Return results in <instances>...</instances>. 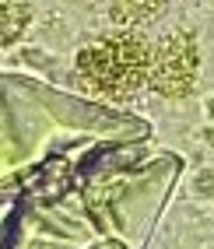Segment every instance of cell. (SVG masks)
<instances>
[{
	"mask_svg": "<svg viewBox=\"0 0 214 249\" xmlns=\"http://www.w3.org/2000/svg\"><path fill=\"white\" fill-rule=\"evenodd\" d=\"M151 49L155 46L134 28L109 32L77 53V77L95 95L123 102L151 81Z\"/></svg>",
	"mask_w": 214,
	"mask_h": 249,
	"instance_id": "1",
	"label": "cell"
},
{
	"mask_svg": "<svg viewBox=\"0 0 214 249\" xmlns=\"http://www.w3.org/2000/svg\"><path fill=\"white\" fill-rule=\"evenodd\" d=\"M196 71H200L196 39L190 32H169L151 49V81L147 85L165 98H183L196 85Z\"/></svg>",
	"mask_w": 214,
	"mask_h": 249,
	"instance_id": "2",
	"label": "cell"
},
{
	"mask_svg": "<svg viewBox=\"0 0 214 249\" xmlns=\"http://www.w3.org/2000/svg\"><path fill=\"white\" fill-rule=\"evenodd\" d=\"M161 7H165V0H109L112 21L123 25V28H134V25L151 21L155 14H161Z\"/></svg>",
	"mask_w": 214,
	"mask_h": 249,
	"instance_id": "3",
	"label": "cell"
},
{
	"mask_svg": "<svg viewBox=\"0 0 214 249\" xmlns=\"http://www.w3.org/2000/svg\"><path fill=\"white\" fill-rule=\"evenodd\" d=\"M28 21V4L25 0H4V42H11Z\"/></svg>",
	"mask_w": 214,
	"mask_h": 249,
	"instance_id": "4",
	"label": "cell"
}]
</instances>
